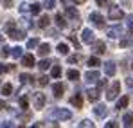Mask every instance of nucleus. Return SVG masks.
Instances as JSON below:
<instances>
[{"label":"nucleus","instance_id":"nucleus-40","mask_svg":"<svg viewBox=\"0 0 133 128\" xmlns=\"http://www.w3.org/2000/svg\"><path fill=\"white\" fill-rule=\"evenodd\" d=\"M20 107H22L23 110L29 107V101H27V97H25V96H23V97H20Z\"/></svg>","mask_w":133,"mask_h":128},{"label":"nucleus","instance_id":"nucleus-6","mask_svg":"<svg viewBox=\"0 0 133 128\" xmlns=\"http://www.w3.org/2000/svg\"><path fill=\"white\" fill-rule=\"evenodd\" d=\"M81 40H83V43H94V42H95V34H94V31H92V29H83Z\"/></svg>","mask_w":133,"mask_h":128},{"label":"nucleus","instance_id":"nucleus-37","mask_svg":"<svg viewBox=\"0 0 133 128\" xmlns=\"http://www.w3.org/2000/svg\"><path fill=\"white\" fill-rule=\"evenodd\" d=\"M104 87H106V80H97V90H99V92H101Z\"/></svg>","mask_w":133,"mask_h":128},{"label":"nucleus","instance_id":"nucleus-24","mask_svg":"<svg viewBox=\"0 0 133 128\" xmlns=\"http://www.w3.org/2000/svg\"><path fill=\"white\" fill-rule=\"evenodd\" d=\"M11 56H13V58H22L23 49L22 47H13V49H11Z\"/></svg>","mask_w":133,"mask_h":128},{"label":"nucleus","instance_id":"nucleus-44","mask_svg":"<svg viewBox=\"0 0 133 128\" xmlns=\"http://www.w3.org/2000/svg\"><path fill=\"white\" fill-rule=\"evenodd\" d=\"M9 69H11L9 65H4V63H0V74H5V72H7Z\"/></svg>","mask_w":133,"mask_h":128},{"label":"nucleus","instance_id":"nucleus-52","mask_svg":"<svg viewBox=\"0 0 133 128\" xmlns=\"http://www.w3.org/2000/svg\"><path fill=\"white\" fill-rule=\"evenodd\" d=\"M131 67H133V62H131Z\"/></svg>","mask_w":133,"mask_h":128},{"label":"nucleus","instance_id":"nucleus-11","mask_svg":"<svg viewBox=\"0 0 133 128\" xmlns=\"http://www.w3.org/2000/svg\"><path fill=\"white\" fill-rule=\"evenodd\" d=\"M22 65L23 67H34V56H32V54H23L22 56Z\"/></svg>","mask_w":133,"mask_h":128},{"label":"nucleus","instance_id":"nucleus-18","mask_svg":"<svg viewBox=\"0 0 133 128\" xmlns=\"http://www.w3.org/2000/svg\"><path fill=\"white\" fill-rule=\"evenodd\" d=\"M122 123H124V126H133V112H128V114H124V117H122Z\"/></svg>","mask_w":133,"mask_h":128},{"label":"nucleus","instance_id":"nucleus-27","mask_svg":"<svg viewBox=\"0 0 133 128\" xmlns=\"http://www.w3.org/2000/svg\"><path fill=\"white\" fill-rule=\"evenodd\" d=\"M99 65H101V62H99V58H97V56L88 58V67H99Z\"/></svg>","mask_w":133,"mask_h":128},{"label":"nucleus","instance_id":"nucleus-12","mask_svg":"<svg viewBox=\"0 0 133 128\" xmlns=\"http://www.w3.org/2000/svg\"><path fill=\"white\" fill-rule=\"evenodd\" d=\"M94 51H95L97 54H104V51H106V45H104V42L95 40V42H94Z\"/></svg>","mask_w":133,"mask_h":128},{"label":"nucleus","instance_id":"nucleus-16","mask_svg":"<svg viewBox=\"0 0 133 128\" xmlns=\"http://www.w3.org/2000/svg\"><path fill=\"white\" fill-rule=\"evenodd\" d=\"M79 76H81V74H79V70H77V69H70V70L66 72V78H68L70 81H77V80H79Z\"/></svg>","mask_w":133,"mask_h":128},{"label":"nucleus","instance_id":"nucleus-51","mask_svg":"<svg viewBox=\"0 0 133 128\" xmlns=\"http://www.w3.org/2000/svg\"><path fill=\"white\" fill-rule=\"evenodd\" d=\"M0 43H2V36H0Z\"/></svg>","mask_w":133,"mask_h":128},{"label":"nucleus","instance_id":"nucleus-48","mask_svg":"<svg viewBox=\"0 0 133 128\" xmlns=\"http://www.w3.org/2000/svg\"><path fill=\"white\" fill-rule=\"evenodd\" d=\"M95 2H97V5H101V7H103L104 4H110V0H95Z\"/></svg>","mask_w":133,"mask_h":128},{"label":"nucleus","instance_id":"nucleus-21","mask_svg":"<svg viewBox=\"0 0 133 128\" xmlns=\"http://www.w3.org/2000/svg\"><path fill=\"white\" fill-rule=\"evenodd\" d=\"M66 16L72 18V20H79V13H77L74 7H66Z\"/></svg>","mask_w":133,"mask_h":128},{"label":"nucleus","instance_id":"nucleus-36","mask_svg":"<svg viewBox=\"0 0 133 128\" xmlns=\"http://www.w3.org/2000/svg\"><path fill=\"white\" fill-rule=\"evenodd\" d=\"M27 11H31V5H29V4H25V2L20 4V13H27Z\"/></svg>","mask_w":133,"mask_h":128},{"label":"nucleus","instance_id":"nucleus-46","mask_svg":"<svg viewBox=\"0 0 133 128\" xmlns=\"http://www.w3.org/2000/svg\"><path fill=\"white\" fill-rule=\"evenodd\" d=\"M128 31L133 33V16H130V20H128Z\"/></svg>","mask_w":133,"mask_h":128},{"label":"nucleus","instance_id":"nucleus-3","mask_svg":"<svg viewBox=\"0 0 133 128\" xmlns=\"http://www.w3.org/2000/svg\"><path fill=\"white\" fill-rule=\"evenodd\" d=\"M32 103H34V108H43L45 107V94L42 92H34L32 94Z\"/></svg>","mask_w":133,"mask_h":128},{"label":"nucleus","instance_id":"nucleus-9","mask_svg":"<svg viewBox=\"0 0 133 128\" xmlns=\"http://www.w3.org/2000/svg\"><path fill=\"white\" fill-rule=\"evenodd\" d=\"M94 114L97 117H106L108 115V108H106V105H97V107L94 108Z\"/></svg>","mask_w":133,"mask_h":128},{"label":"nucleus","instance_id":"nucleus-38","mask_svg":"<svg viewBox=\"0 0 133 128\" xmlns=\"http://www.w3.org/2000/svg\"><path fill=\"white\" fill-rule=\"evenodd\" d=\"M79 62V54H72V56H68V63H77Z\"/></svg>","mask_w":133,"mask_h":128},{"label":"nucleus","instance_id":"nucleus-4","mask_svg":"<svg viewBox=\"0 0 133 128\" xmlns=\"http://www.w3.org/2000/svg\"><path fill=\"white\" fill-rule=\"evenodd\" d=\"M108 18L110 20H122L124 18V11L121 7H111L110 13H108Z\"/></svg>","mask_w":133,"mask_h":128},{"label":"nucleus","instance_id":"nucleus-32","mask_svg":"<svg viewBox=\"0 0 133 128\" xmlns=\"http://www.w3.org/2000/svg\"><path fill=\"white\" fill-rule=\"evenodd\" d=\"M54 5H56V0H45L43 2V7H47V9H54Z\"/></svg>","mask_w":133,"mask_h":128},{"label":"nucleus","instance_id":"nucleus-20","mask_svg":"<svg viewBox=\"0 0 133 128\" xmlns=\"http://www.w3.org/2000/svg\"><path fill=\"white\" fill-rule=\"evenodd\" d=\"M49 23H50V18L43 15V16H40V22H38V27H42V29H47L49 27Z\"/></svg>","mask_w":133,"mask_h":128},{"label":"nucleus","instance_id":"nucleus-43","mask_svg":"<svg viewBox=\"0 0 133 128\" xmlns=\"http://www.w3.org/2000/svg\"><path fill=\"white\" fill-rule=\"evenodd\" d=\"M47 34L50 38H58V31H54V29H47Z\"/></svg>","mask_w":133,"mask_h":128},{"label":"nucleus","instance_id":"nucleus-50","mask_svg":"<svg viewBox=\"0 0 133 128\" xmlns=\"http://www.w3.org/2000/svg\"><path fill=\"white\" fill-rule=\"evenodd\" d=\"M85 2H87V0H74V4H77V5H79V4H85Z\"/></svg>","mask_w":133,"mask_h":128},{"label":"nucleus","instance_id":"nucleus-1","mask_svg":"<svg viewBox=\"0 0 133 128\" xmlns=\"http://www.w3.org/2000/svg\"><path fill=\"white\" fill-rule=\"evenodd\" d=\"M119 92H121V83H119V81H113V83H111V87L108 88V92H106V99H108V101L117 99Z\"/></svg>","mask_w":133,"mask_h":128},{"label":"nucleus","instance_id":"nucleus-49","mask_svg":"<svg viewBox=\"0 0 133 128\" xmlns=\"http://www.w3.org/2000/svg\"><path fill=\"white\" fill-rule=\"evenodd\" d=\"M106 126H108V128H115V126H117V123H115V121H108Z\"/></svg>","mask_w":133,"mask_h":128},{"label":"nucleus","instance_id":"nucleus-47","mask_svg":"<svg viewBox=\"0 0 133 128\" xmlns=\"http://www.w3.org/2000/svg\"><path fill=\"white\" fill-rule=\"evenodd\" d=\"M4 2V7H11L13 5V0H2Z\"/></svg>","mask_w":133,"mask_h":128},{"label":"nucleus","instance_id":"nucleus-15","mask_svg":"<svg viewBox=\"0 0 133 128\" xmlns=\"http://www.w3.org/2000/svg\"><path fill=\"white\" fill-rule=\"evenodd\" d=\"M9 36H11L13 40H23V38H25V33H23V31H18V29L15 27L13 31H9Z\"/></svg>","mask_w":133,"mask_h":128},{"label":"nucleus","instance_id":"nucleus-29","mask_svg":"<svg viewBox=\"0 0 133 128\" xmlns=\"http://www.w3.org/2000/svg\"><path fill=\"white\" fill-rule=\"evenodd\" d=\"M50 62H49V60H42V62H40V63H38V69H40V70H47V69H49V67H50Z\"/></svg>","mask_w":133,"mask_h":128},{"label":"nucleus","instance_id":"nucleus-26","mask_svg":"<svg viewBox=\"0 0 133 128\" xmlns=\"http://www.w3.org/2000/svg\"><path fill=\"white\" fill-rule=\"evenodd\" d=\"M11 92H13V85L11 83H5V85L2 87V94L4 96H11Z\"/></svg>","mask_w":133,"mask_h":128},{"label":"nucleus","instance_id":"nucleus-10","mask_svg":"<svg viewBox=\"0 0 133 128\" xmlns=\"http://www.w3.org/2000/svg\"><path fill=\"white\" fill-rule=\"evenodd\" d=\"M63 92H65V87L61 85V83H54V85H52V94H54V97H61Z\"/></svg>","mask_w":133,"mask_h":128},{"label":"nucleus","instance_id":"nucleus-19","mask_svg":"<svg viewBox=\"0 0 133 128\" xmlns=\"http://www.w3.org/2000/svg\"><path fill=\"white\" fill-rule=\"evenodd\" d=\"M128 103H130V97H128V96H122V97L117 101V110H121V108H126V107H128Z\"/></svg>","mask_w":133,"mask_h":128},{"label":"nucleus","instance_id":"nucleus-7","mask_svg":"<svg viewBox=\"0 0 133 128\" xmlns=\"http://www.w3.org/2000/svg\"><path fill=\"white\" fill-rule=\"evenodd\" d=\"M90 22H92L95 27H104V18H103L99 13H90Z\"/></svg>","mask_w":133,"mask_h":128},{"label":"nucleus","instance_id":"nucleus-35","mask_svg":"<svg viewBox=\"0 0 133 128\" xmlns=\"http://www.w3.org/2000/svg\"><path fill=\"white\" fill-rule=\"evenodd\" d=\"M0 54H2V58H7V56L11 54V49H9V47H2V51H0Z\"/></svg>","mask_w":133,"mask_h":128},{"label":"nucleus","instance_id":"nucleus-30","mask_svg":"<svg viewBox=\"0 0 133 128\" xmlns=\"http://www.w3.org/2000/svg\"><path fill=\"white\" fill-rule=\"evenodd\" d=\"M40 45V40L38 38H31L29 42H27V49H34V47H38Z\"/></svg>","mask_w":133,"mask_h":128},{"label":"nucleus","instance_id":"nucleus-25","mask_svg":"<svg viewBox=\"0 0 133 128\" xmlns=\"http://www.w3.org/2000/svg\"><path fill=\"white\" fill-rule=\"evenodd\" d=\"M50 74H52V78H59V76H61V67H59V65H54V67L50 69Z\"/></svg>","mask_w":133,"mask_h":128},{"label":"nucleus","instance_id":"nucleus-8","mask_svg":"<svg viewBox=\"0 0 133 128\" xmlns=\"http://www.w3.org/2000/svg\"><path fill=\"white\" fill-rule=\"evenodd\" d=\"M103 67H104V74H106V76H115L117 67H115L113 62H106V63H103Z\"/></svg>","mask_w":133,"mask_h":128},{"label":"nucleus","instance_id":"nucleus-34","mask_svg":"<svg viewBox=\"0 0 133 128\" xmlns=\"http://www.w3.org/2000/svg\"><path fill=\"white\" fill-rule=\"evenodd\" d=\"M20 81L22 83H29V81H32V78L29 74H20Z\"/></svg>","mask_w":133,"mask_h":128},{"label":"nucleus","instance_id":"nucleus-28","mask_svg":"<svg viewBox=\"0 0 133 128\" xmlns=\"http://www.w3.org/2000/svg\"><path fill=\"white\" fill-rule=\"evenodd\" d=\"M58 52L59 54H68V45L66 43H58Z\"/></svg>","mask_w":133,"mask_h":128},{"label":"nucleus","instance_id":"nucleus-41","mask_svg":"<svg viewBox=\"0 0 133 128\" xmlns=\"http://www.w3.org/2000/svg\"><path fill=\"white\" fill-rule=\"evenodd\" d=\"M47 81H49V80H47V76H40V78H38V85H42V87L47 85Z\"/></svg>","mask_w":133,"mask_h":128},{"label":"nucleus","instance_id":"nucleus-23","mask_svg":"<svg viewBox=\"0 0 133 128\" xmlns=\"http://www.w3.org/2000/svg\"><path fill=\"white\" fill-rule=\"evenodd\" d=\"M56 25H58L59 29H65V27H66L65 16H61V15H56Z\"/></svg>","mask_w":133,"mask_h":128},{"label":"nucleus","instance_id":"nucleus-5","mask_svg":"<svg viewBox=\"0 0 133 128\" xmlns=\"http://www.w3.org/2000/svg\"><path fill=\"white\" fill-rule=\"evenodd\" d=\"M106 34H108L110 38L115 40V38H119V36L122 34V27H121V25H111V27L106 29Z\"/></svg>","mask_w":133,"mask_h":128},{"label":"nucleus","instance_id":"nucleus-14","mask_svg":"<svg viewBox=\"0 0 133 128\" xmlns=\"http://www.w3.org/2000/svg\"><path fill=\"white\" fill-rule=\"evenodd\" d=\"M85 80H87L88 83H95V81L99 80V72H97V70H88L87 76H85Z\"/></svg>","mask_w":133,"mask_h":128},{"label":"nucleus","instance_id":"nucleus-17","mask_svg":"<svg viewBox=\"0 0 133 128\" xmlns=\"http://www.w3.org/2000/svg\"><path fill=\"white\" fill-rule=\"evenodd\" d=\"M70 103H72L76 108H81V107H83V99H81V96H79V94L72 96V97H70Z\"/></svg>","mask_w":133,"mask_h":128},{"label":"nucleus","instance_id":"nucleus-2","mask_svg":"<svg viewBox=\"0 0 133 128\" xmlns=\"http://www.w3.org/2000/svg\"><path fill=\"white\" fill-rule=\"evenodd\" d=\"M52 117H56V119H70L72 112L66 110V108H54L52 110Z\"/></svg>","mask_w":133,"mask_h":128},{"label":"nucleus","instance_id":"nucleus-22","mask_svg":"<svg viewBox=\"0 0 133 128\" xmlns=\"http://www.w3.org/2000/svg\"><path fill=\"white\" fill-rule=\"evenodd\" d=\"M49 52H50V45H49V43H42L40 49H38V54H40V56H47Z\"/></svg>","mask_w":133,"mask_h":128},{"label":"nucleus","instance_id":"nucleus-31","mask_svg":"<svg viewBox=\"0 0 133 128\" xmlns=\"http://www.w3.org/2000/svg\"><path fill=\"white\" fill-rule=\"evenodd\" d=\"M40 11H42V5L40 4H32L31 5V13L32 15H40Z\"/></svg>","mask_w":133,"mask_h":128},{"label":"nucleus","instance_id":"nucleus-45","mask_svg":"<svg viewBox=\"0 0 133 128\" xmlns=\"http://www.w3.org/2000/svg\"><path fill=\"white\" fill-rule=\"evenodd\" d=\"M119 45H121V47H128V45H130V40H128V38H122V40L119 42Z\"/></svg>","mask_w":133,"mask_h":128},{"label":"nucleus","instance_id":"nucleus-13","mask_svg":"<svg viewBox=\"0 0 133 128\" xmlns=\"http://www.w3.org/2000/svg\"><path fill=\"white\" fill-rule=\"evenodd\" d=\"M87 96H88V99L92 101V103H95V101H99V90L97 88H88V92H87Z\"/></svg>","mask_w":133,"mask_h":128},{"label":"nucleus","instance_id":"nucleus-42","mask_svg":"<svg viewBox=\"0 0 133 128\" xmlns=\"http://www.w3.org/2000/svg\"><path fill=\"white\" fill-rule=\"evenodd\" d=\"M68 40H70V42L76 45V49H79V47H81V45H79V42H77V38H76L74 34H72V36H68Z\"/></svg>","mask_w":133,"mask_h":128},{"label":"nucleus","instance_id":"nucleus-39","mask_svg":"<svg viewBox=\"0 0 133 128\" xmlns=\"http://www.w3.org/2000/svg\"><path fill=\"white\" fill-rule=\"evenodd\" d=\"M15 27H16V23H15L13 20H11V22H7V23H5V31H7V33H9V31H13Z\"/></svg>","mask_w":133,"mask_h":128},{"label":"nucleus","instance_id":"nucleus-33","mask_svg":"<svg viewBox=\"0 0 133 128\" xmlns=\"http://www.w3.org/2000/svg\"><path fill=\"white\" fill-rule=\"evenodd\" d=\"M79 126H81V128H92V126H94V123H92V121H90V119H85V121H81V123H79Z\"/></svg>","mask_w":133,"mask_h":128}]
</instances>
